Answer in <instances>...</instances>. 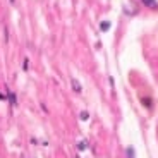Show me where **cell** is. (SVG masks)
I'll list each match as a JSON object with an SVG mask.
<instances>
[{"mask_svg":"<svg viewBox=\"0 0 158 158\" xmlns=\"http://www.w3.org/2000/svg\"><path fill=\"white\" fill-rule=\"evenodd\" d=\"M127 155H129V158H134V150L132 148H127Z\"/></svg>","mask_w":158,"mask_h":158,"instance_id":"cell-5","label":"cell"},{"mask_svg":"<svg viewBox=\"0 0 158 158\" xmlns=\"http://www.w3.org/2000/svg\"><path fill=\"white\" fill-rule=\"evenodd\" d=\"M141 2L146 5V7H150V9H156V7H158L156 0H141Z\"/></svg>","mask_w":158,"mask_h":158,"instance_id":"cell-2","label":"cell"},{"mask_svg":"<svg viewBox=\"0 0 158 158\" xmlns=\"http://www.w3.org/2000/svg\"><path fill=\"white\" fill-rule=\"evenodd\" d=\"M10 2H12V4H14V0H10Z\"/></svg>","mask_w":158,"mask_h":158,"instance_id":"cell-8","label":"cell"},{"mask_svg":"<svg viewBox=\"0 0 158 158\" xmlns=\"http://www.w3.org/2000/svg\"><path fill=\"white\" fill-rule=\"evenodd\" d=\"M100 28H102V31H108V28H110V23H108V21H103Z\"/></svg>","mask_w":158,"mask_h":158,"instance_id":"cell-3","label":"cell"},{"mask_svg":"<svg viewBox=\"0 0 158 158\" xmlns=\"http://www.w3.org/2000/svg\"><path fill=\"white\" fill-rule=\"evenodd\" d=\"M89 118V114L88 112H81V120H88Z\"/></svg>","mask_w":158,"mask_h":158,"instance_id":"cell-4","label":"cell"},{"mask_svg":"<svg viewBox=\"0 0 158 158\" xmlns=\"http://www.w3.org/2000/svg\"><path fill=\"white\" fill-rule=\"evenodd\" d=\"M71 86H72V89H74L76 93H81V84H79V81H77V79H74V77H72Z\"/></svg>","mask_w":158,"mask_h":158,"instance_id":"cell-1","label":"cell"},{"mask_svg":"<svg viewBox=\"0 0 158 158\" xmlns=\"http://www.w3.org/2000/svg\"><path fill=\"white\" fill-rule=\"evenodd\" d=\"M86 146H88V143H81V144H79V150H86Z\"/></svg>","mask_w":158,"mask_h":158,"instance_id":"cell-6","label":"cell"},{"mask_svg":"<svg viewBox=\"0 0 158 158\" xmlns=\"http://www.w3.org/2000/svg\"><path fill=\"white\" fill-rule=\"evenodd\" d=\"M10 100H12V105H16V98H14V93H10Z\"/></svg>","mask_w":158,"mask_h":158,"instance_id":"cell-7","label":"cell"}]
</instances>
